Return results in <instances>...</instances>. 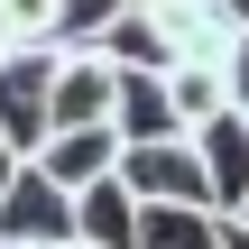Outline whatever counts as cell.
Listing matches in <instances>:
<instances>
[{"mask_svg":"<svg viewBox=\"0 0 249 249\" xmlns=\"http://www.w3.org/2000/svg\"><path fill=\"white\" fill-rule=\"evenodd\" d=\"M231 213H240V231H249V194H240V203H231Z\"/></svg>","mask_w":249,"mask_h":249,"instance_id":"15","label":"cell"},{"mask_svg":"<svg viewBox=\"0 0 249 249\" xmlns=\"http://www.w3.org/2000/svg\"><path fill=\"white\" fill-rule=\"evenodd\" d=\"M129 240H139V194L120 185V166L74 185V249H129Z\"/></svg>","mask_w":249,"mask_h":249,"instance_id":"6","label":"cell"},{"mask_svg":"<svg viewBox=\"0 0 249 249\" xmlns=\"http://www.w3.org/2000/svg\"><path fill=\"white\" fill-rule=\"evenodd\" d=\"M9 166H18V148H9V129H0V185H9Z\"/></svg>","mask_w":249,"mask_h":249,"instance_id":"14","label":"cell"},{"mask_svg":"<svg viewBox=\"0 0 249 249\" xmlns=\"http://www.w3.org/2000/svg\"><path fill=\"white\" fill-rule=\"evenodd\" d=\"M231 9H240V18H249V0H231Z\"/></svg>","mask_w":249,"mask_h":249,"instance_id":"17","label":"cell"},{"mask_svg":"<svg viewBox=\"0 0 249 249\" xmlns=\"http://www.w3.org/2000/svg\"><path fill=\"white\" fill-rule=\"evenodd\" d=\"M166 102H176V120H185V129H194V120H213V111L231 102L222 55H176V65H166Z\"/></svg>","mask_w":249,"mask_h":249,"instance_id":"11","label":"cell"},{"mask_svg":"<svg viewBox=\"0 0 249 249\" xmlns=\"http://www.w3.org/2000/svg\"><path fill=\"white\" fill-rule=\"evenodd\" d=\"M28 157H37L55 185H92V176H111V166H120V129H111V120H55Z\"/></svg>","mask_w":249,"mask_h":249,"instance_id":"4","label":"cell"},{"mask_svg":"<svg viewBox=\"0 0 249 249\" xmlns=\"http://www.w3.org/2000/svg\"><path fill=\"white\" fill-rule=\"evenodd\" d=\"M148 18L166 28L176 55H222V46L240 37V9H231V0H148Z\"/></svg>","mask_w":249,"mask_h":249,"instance_id":"8","label":"cell"},{"mask_svg":"<svg viewBox=\"0 0 249 249\" xmlns=\"http://www.w3.org/2000/svg\"><path fill=\"white\" fill-rule=\"evenodd\" d=\"M46 74H55V37H18V46H0V129H9L18 157L46 139Z\"/></svg>","mask_w":249,"mask_h":249,"instance_id":"3","label":"cell"},{"mask_svg":"<svg viewBox=\"0 0 249 249\" xmlns=\"http://www.w3.org/2000/svg\"><path fill=\"white\" fill-rule=\"evenodd\" d=\"M129 249H222V213L213 203H139Z\"/></svg>","mask_w":249,"mask_h":249,"instance_id":"9","label":"cell"},{"mask_svg":"<svg viewBox=\"0 0 249 249\" xmlns=\"http://www.w3.org/2000/svg\"><path fill=\"white\" fill-rule=\"evenodd\" d=\"M194 157H203V185H213V203L231 213L249 194V111L240 102H222L213 120H194Z\"/></svg>","mask_w":249,"mask_h":249,"instance_id":"5","label":"cell"},{"mask_svg":"<svg viewBox=\"0 0 249 249\" xmlns=\"http://www.w3.org/2000/svg\"><path fill=\"white\" fill-rule=\"evenodd\" d=\"M222 74H231V102L249 111V18H240V37L222 46Z\"/></svg>","mask_w":249,"mask_h":249,"instance_id":"13","label":"cell"},{"mask_svg":"<svg viewBox=\"0 0 249 249\" xmlns=\"http://www.w3.org/2000/svg\"><path fill=\"white\" fill-rule=\"evenodd\" d=\"M0 249H74V185H55L37 157H18L0 185Z\"/></svg>","mask_w":249,"mask_h":249,"instance_id":"1","label":"cell"},{"mask_svg":"<svg viewBox=\"0 0 249 249\" xmlns=\"http://www.w3.org/2000/svg\"><path fill=\"white\" fill-rule=\"evenodd\" d=\"M92 46H102L111 65H176V46H166V28L148 18V0H120V9L92 28Z\"/></svg>","mask_w":249,"mask_h":249,"instance_id":"10","label":"cell"},{"mask_svg":"<svg viewBox=\"0 0 249 249\" xmlns=\"http://www.w3.org/2000/svg\"><path fill=\"white\" fill-rule=\"evenodd\" d=\"M111 129H120V139H166V129H185V120H176V102H166V65H120Z\"/></svg>","mask_w":249,"mask_h":249,"instance_id":"7","label":"cell"},{"mask_svg":"<svg viewBox=\"0 0 249 249\" xmlns=\"http://www.w3.org/2000/svg\"><path fill=\"white\" fill-rule=\"evenodd\" d=\"M120 185L139 203H213L203 185V157H194V129H166V139H120ZM222 213V203H213Z\"/></svg>","mask_w":249,"mask_h":249,"instance_id":"2","label":"cell"},{"mask_svg":"<svg viewBox=\"0 0 249 249\" xmlns=\"http://www.w3.org/2000/svg\"><path fill=\"white\" fill-rule=\"evenodd\" d=\"M9 37H74V0H0Z\"/></svg>","mask_w":249,"mask_h":249,"instance_id":"12","label":"cell"},{"mask_svg":"<svg viewBox=\"0 0 249 249\" xmlns=\"http://www.w3.org/2000/svg\"><path fill=\"white\" fill-rule=\"evenodd\" d=\"M0 46H18V37H9V18H0Z\"/></svg>","mask_w":249,"mask_h":249,"instance_id":"16","label":"cell"}]
</instances>
